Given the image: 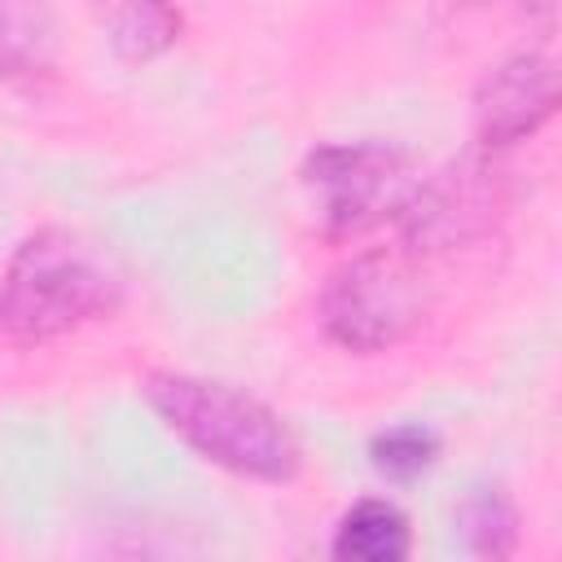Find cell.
I'll use <instances>...</instances> for the list:
<instances>
[{
  "label": "cell",
  "instance_id": "obj_1",
  "mask_svg": "<svg viewBox=\"0 0 562 562\" xmlns=\"http://www.w3.org/2000/svg\"><path fill=\"white\" fill-rule=\"evenodd\" d=\"M154 417L206 465L250 483H294L303 474V443L294 426L259 395L180 369H154L140 382Z\"/></svg>",
  "mask_w": 562,
  "mask_h": 562
},
{
  "label": "cell",
  "instance_id": "obj_2",
  "mask_svg": "<svg viewBox=\"0 0 562 562\" xmlns=\"http://www.w3.org/2000/svg\"><path fill=\"white\" fill-rule=\"evenodd\" d=\"M123 307V272L105 246L66 224L26 233L0 272V334L44 347Z\"/></svg>",
  "mask_w": 562,
  "mask_h": 562
},
{
  "label": "cell",
  "instance_id": "obj_3",
  "mask_svg": "<svg viewBox=\"0 0 562 562\" xmlns=\"http://www.w3.org/2000/svg\"><path fill=\"white\" fill-rule=\"evenodd\" d=\"M422 263L404 246H373L342 259L316 299L325 338L351 356H382L408 342L435 303Z\"/></svg>",
  "mask_w": 562,
  "mask_h": 562
},
{
  "label": "cell",
  "instance_id": "obj_4",
  "mask_svg": "<svg viewBox=\"0 0 562 562\" xmlns=\"http://www.w3.org/2000/svg\"><path fill=\"white\" fill-rule=\"evenodd\" d=\"M422 176V162L391 140H325L299 162L312 224L329 241H356L400 224Z\"/></svg>",
  "mask_w": 562,
  "mask_h": 562
},
{
  "label": "cell",
  "instance_id": "obj_5",
  "mask_svg": "<svg viewBox=\"0 0 562 562\" xmlns=\"http://www.w3.org/2000/svg\"><path fill=\"white\" fill-rule=\"evenodd\" d=\"M505 211V189L496 162L465 154L439 176H422L408 211L400 215V246L417 259L452 255L492 233Z\"/></svg>",
  "mask_w": 562,
  "mask_h": 562
},
{
  "label": "cell",
  "instance_id": "obj_6",
  "mask_svg": "<svg viewBox=\"0 0 562 562\" xmlns=\"http://www.w3.org/2000/svg\"><path fill=\"white\" fill-rule=\"evenodd\" d=\"M562 101L558 83V61L540 48H518L487 66L474 83L470 97V119H474V140L487 154H501L527 136H536Z\"/></svg>",
  "mask_w": 562,
  "mask_h": 562
},
{
  "label": "cell",
  "instance_id": "obj_7",
  "mask_svg": "<svg viewBox=\"0 0 562 562\" xmlns=\"http://www.w3.org/2000/svg\"><path fill=\"white\" fill-rule=\"evenodd\" d=\"M92 13L110 53L127 66L158 61L184 35V13L176 0H92Z\"/></svg>",
  "mask_w": 562,
  "mask_h": 562
},
{
  "label": "cell",
  "instance_id": "obj_8",
  "mask_svg": "<svg viewBox=\"0 0 562 562\" xmlns=\"http://www.w3.org/2000/svg\"><path fill=\"white\" fill-rule=\"evenodd\" d=\"M329 553L338 562H404L413 553L408 514L386 496H360L334 522Z\"/></svg>",
  "mask_w": 562,
  "mask_h": 562
},
{
  "label": "cell",
  "instance_id": "obj_9",
  "mask_svg": "<svg viewBox=\"0 0 562 562\" xmlns=\"http://www.w3.org/2000/svg\"><path fill=\"white\" fill-rule=\"evenodd\" d=\"M452 527H457V540L470 558H487V562H501L518 549V505L514 496L492 483V479H479L470 483L457 505H452Z\"/></svg>",
  "mask_w": 562,
  "mask_h": 562
},
{
  "label": "cell",
  "instance_id": "obj_10",
  "mask_svg": "<svg viewBox=\"0 0 562 562\" xmlns=\"http://www.w3.org/2000/svg\"><path fill=\"white\" fill-rule=\"evenodd\" d=\"M57 61V22L44 0H0V83H26Z\"/></svg>",
  "mask_w": 562,
  "mask_h": 562
},
{
  "label": "cell",
  "instance_id": "obj_11",
  "mask_svg": "<svg viewBox=\"0 0 562 562\" xmlns=\"http://www.w3.org/2000/svg\"><path fill=\"white\" fill-rule=\"evenodd\" d=\"M439 452H443V439L426 422H395L369 439V465L386 483H417L422 474L435 470Z\"/></svg>",
  "mask_w": 562,
  "mask_h": 562
}]
</instances>
